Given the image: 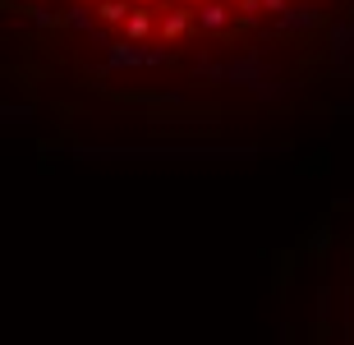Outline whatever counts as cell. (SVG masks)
<instances>
[{
    "instance_id": "1",
    "label": "cell",
    "mask_w": 354,
    "mask_h": 345,
    "mask_svg": "<svg viewBox=\"0 0 354 345\" xmlns=\"http://www.w3.org/2000/svg\"><path fill=\"white\" fill-rule=\"evenodd\" d=\"M0 83L65 129L308 115L354 88V0H0Z\"/></svg>"
},
{
    "instance_id": "2",
    "label": "cell",
    "mask_w": 354,
    "mask_h": 345,
    "mask_svg": "<svg viewBox=\"0 0 354 345\" xmlns=\"http://www.w3.org/2000/svg\"><path fill=\"white\" fill-rule=\"evenodd\" d=\"M322 313L327 341L354 345V216L331 226V244L322 253Z\"/></svg>"
}]
</instances>
